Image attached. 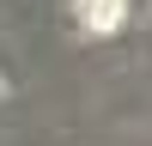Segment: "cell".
I'll return each mask as SVG.
<instances>
[{"label": "cell", "instance_id": "obj_1", "mask_svg": "<svg viewBox=\"0 0 152 146\" xmlns=\"http://www.w3.org/2000/svg\"><path fill=\"white\" fill-rule=\"evenodd\" d=\"M85 6V24H97V31H110V24L128 12V0H79Z\"/></svg>", "mask_w": 152, "mask_h": 146}]
</instances>
